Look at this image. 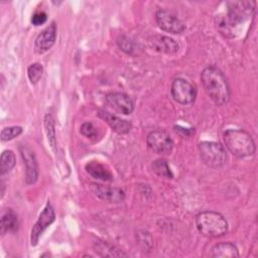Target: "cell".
Here are the masks:
<instances>
[{"mask_svg":"<svg viewBox=\"0 0 258 258\" xmlns=\"http://www.w3.org/2000/svg\"><path fill=\"white\" fill-rule=\"evenodd\" d=\"M202 85L210 99L218 106L228 103L231 92L227 79L223 73L216 67L205 68L201 73Z\"/></svg>","mask_w":258,"mask_h":258,"instance_id":"cell-1","label":"cell"},{"mask_svg":"<svg viewBox=\"0 0 258 258\" xmlns=\"http://www.w3.org/2000/svg\"><path fill=\"white\" fill-rule=\"evenodd\" d=\"M255 10L253 1H232L228 3L226 17H220L218 26L223 33H230L233 27L245 22Z\"/></svg>","mask_w":258,"mask_h":258,"instance_id":"cell-2","label":"cell"},{"mask_svg":"<svg viewBox=\"0 0 258 258\" xmlns=\"http://www.w3.org/2000/svg\"><path fill=\"white\" fill-rule=\"evenodd\" d=\"M224 141L228 150L239 158L251 156L256 151L252 136L242 129H228L224 133Z\"/></svg>","mask_w":258,"mask_h":258,"instance_id":"cell-3","label":"cell"},{"mask_svg":"<svg viewBox=\"0 0 258 258\" xmlns=\"http://www.w3.org/2000/svg\"><path fill=\"white\" fill-rule=\"evenodd\" d=\"M198 231L210 238H218L228 232V222L225 217L214 211H204L196 216Z\"/></svg>","mask_w":258,"mask_h":258,"instance_id":"cell-4","label":"cell"},{"mask_svg":"<svg viewBox=\"0 0 258 258\" xmlns=\"http://www.w3.org/2000/svg\"><path fill=\"white\" fill-rule=\"evenodd\" d=\"M199 152L202 161L209 167L219 168L227 162V151L221 143L214 141L200 142Z\"/></svg>","mask_w":258,"mask_h":258,"instance_id":"cell-5","label":"cell"},{"mask_svg":"<svg viewBox=\"0 0 258 258\" xmlns=\"http://www.w3.org/2000/svg\"><path fill=\"white\" fill-rule=\"evenodd\" d=\"M148 148L159 155L170 154L173 148V141L170 135L163 129H156L148 133L146 137Z\"/></svg>","mask_w":258,"mask_h":258,"instance_id":"cell-6","label":"cell"},{"mask_svg":"<svg viewBox=\"0 0 258 258\" xmlns=\"http://www.w3.org/2000/svg\"><path fill=\"white\" fill-rule=\"evenodd\" d=\"M170 92L173 100L180 105L192 104L197 98L196 87L181 78H176L172 81Z\"/></svg>","mask_w":258,"mask_h":258,"instance_id":"cell-7","label":"cell"},{"mask_svg":"<svg viewBox=\"0 0 258 258\" xmlns=\"http://www.w3.org/2000/svg\"><path fill=\"white\" fill-rule=\"evenodd\" d=\"M54 220H55L54 210L52 206L49 203H47L31 230L30 243L32 246H35L38 243V240L41 237L42 233L45 231L47 227H49L54 222Z\"/></svg>","mask_w":258,"mask_h":258,"instance_id":"cell-8","label":"cell"},{"mask_svg":"<svg viewBox=\"0 0 258 258\" xmlns=\"http://www.w3.org/2000/svg\"><path fill=\"white\" fill-rule=\"evenodd\" d=\"M155 20L159 28L172 34H180L185 29L184 24L174 14L164 9L157 10Z\"/></svg>","mask_w":258,"mask_h":258,"instance_id":"cell-9","label":"cell"},{"mask_svg":"<svg viewBox=\"0 0 258 258\" xmlns=\"http://www.w3.org/2000/svg\"><path fill=\"white\" fill-rule=\"evenodd\" d=\"M91 192L95 195L97 198L108 202V203H122L125 199V194L121 188L113 187L109 185H104L101 183H91L89 185Z\"/></svg>","mask_w":258,"mask_h":258,"instance_id":"cell-10","label":"cell"},{"mask_svg":"<svg viewBox=\"0 0 258 258\" xmlns=\"http://www.w3.org/2000/svg\"><path fill=\"white\" fill-rule=\"evenodd\" d=\"M106 102L111 108L123 115H129L134 110L132 99L124 93H109L106 95Z\"/></svg>","mask_w":258,"mask_h":258,"instance_id":"cell-11","label":"cell"},{"mask_svg":"<svg viewBox=\"0 0 258 258\" xmlns=\"http://www.w3.org/2000/svg\"><path fill=\"white\" fill-rule=\"evenodd\" d=\"M19 150L25 165V182L27 184H32L38 177V165L35 155L30 148L24 145L20 146Z\"/></svg>","mask_w":258,"mask_h":258,"instance_id":"cell-12","label":"cell"},{"mask_svg":"<svg viewBox=\"0 0 258 258\" xmlns=\"http://www.w3.org/2000/svg\"><path fill=\"white\" fill-rule=\"evenodd\" d=\"M55 39L56 25L54 22H51L36 36L34 41V50L39 54L47 51L54 44Z\"/></svg>","mask_w":258,"mask_h":258,"instance_id":"cell-13","label":"cell"},{"mask_svg":"<svg viewBox=\"0 0 258 258\" xmlns=\"http://www.w3.org/2000/svg\"><path fill=\"white\" fill-rule=\"evenodd\" d=\"M148 44L152 49L166 54H174L179 49V45L174 39L160 34L149 37Z\"/></svg>","mask_w":258,"mask_h":258,"instance_id":"cell-14","label":"cell"},{"mask_svg":"<svg viewBox=\"0 0 258 258\" xmlns=\"http://www.w3.org/2000/svg\"><path fill=\"white\" fill-rule=\"evenodd\" d=\"M98 116L101 119H103L112 128V130H114L118 134H126L132 128V125L129 121L121 119V118L109 113L108 111L101 109L98 111Z\"/></svg>","mask_w":258,"mask_h":258,"instance_id":"cell-15","label":"cell"},{"mask_svg":"<svg viewBox=\"0 0 258 258\" xmlns=\"http://www.w3.org/2000/svg\"><path fill=\"white\" fill-rule=\"evenodd\" d=\"M86 171L94 178L103 181H112L113 174L111 171L102 163L96 160H92L86 164Z\"/></svg>","mask_w":258,"mask_h":258,"instance_id":"cell-16","label":"cell"},{"mask_svg":"<svg viewBox=\"0 0 258 258\" xmlns=\"http://www.w3.org/2000/svg\"><path fill=\"white\" fill-rule=\"evenodd\" d=\"M212 257L216 258H236L239 256V251L236 245L231 242H221L212 248Z\"/></svg>","mask_w":258,"mask_h":258,"instance_id":"cell-17","label":"cell"},{"mask_svg":"<svg viewBox=\"0 0 258 258\" xmlns=\"http://www.w3.org/2000/svg\"><path fill=\"white\" fill-rule=\"evenodd\" d=\"M19 228V222L17 215L11 210L8 209L6 210L2 217H1V226H0V231L1 234L4 235L5 233H15L17 232Z\"/></svg>","mask_w":258,"mask_h":258,"instance_id":"cell-18","label":"cell"},{"mask_svg":"<svg viewBox=\"0 0 258 258\" xmlns=\"http://www.w3.org/2000/svg\"><path fill=\"white\" fill-rule=\"evenodd\" d=\"M95 251L103 257H115V256H127L125 253H123L121 250L116 248L115 246L104 242V241H96L94 245Z\"/></svg>","mask_w":258,"mask_h":258,"instance_id":"cell-19","label":"cell"},{"mask_svg":"<svg viewBox=\"0 0 258 258\" xmlns=\"http://www.w3.org/2000/svg\"><path fill=\"white\" fill-rule=\"evenodd\" d=\"M44 129L47 135V140L50 144L51 149L56 152L57 148H56V135H55V122H54V118L52 117L51 114H46L44 117Z\"/></svg>","mask_w":258,"mask_h":258,"instance_id":"cell-20","label":"cell"},{"mask_svg":"<svg viewBox=\"0 0 258 258\" xmlns=\"http://www.w3.org/2000/svg\"><path fill=\"white\" fill-rule=\"evenodd\" d=\"M15 155L11 150H4L0 159V171L1 174L9 172L15 165Z\"/></svg>","mask_w":258,"mask_h":258,"instance_id":"cell-21","label":"cell"},{"mask_svg":"<svg viewBox=\"0 0 258 258\" xmlns=\"http://www.w3.org/2000/svg\"><path fill=\"white\" fill-rule=\"evenodd\" d=\"M152 169L153 171L161 177H165V178H172L173 174L169 168V165L167 163V161L163 158H159L153 161L152 163Z\"/></svg>","mask_w":258,"mask_h":258,"instance_id":"cell-22","label":"cell"},{"mask_svg":"<svg viewBox=\"0 0 258 258\" xmlns=\"http://www.w3.org/2000/svg\"><path fill=\"white\" fill-rule=\"evenodd\" d=\"M43 68L39 62H34L30 64L27 69V76L31 84H36L42 77Z\"/></svg>","mask_w":258,"mask_h":258,"instance_id":"cell-23","label":"cell"},{"mask_svg":"<svg viewBox=\"0 0 258 258\" xmlns=\"http://www.w3.org/2000/svg\"><path fill=\"white\" fill-rule=\"evenodd\" d=\"M117 43L120 49L128 54H134V52L136 51V43L126 35H121L118 38Z\"/></svg>","mask_w":258,"mask_h":258,"instance_id":"cell-24","label":"cell"},{"mask_svg":"<svg viewBox=\"0 0 258 258\" xmlns=\"http://www.w3.org/2000/svg\"><path fill=\"white\" fill-rule=\"evenodd\" d=\"M23 129L20 126H10L6 127L1 131V140L2 141H9L22 133Z\"/></svg>","mask_w":258,"mask_h":258,"instance_id":"cell-25","label":"cell"},{"mask_svg":"<svg viewBox=\"0 0 258 258\" xmlns=\"http://www.w3.org/2000/svg\"><path fill=\"white\" fill-rule=\"evenodd\" d=\"M80 132L85 137L92 138L97 135V128L92 122H84L80 127Z\"/></svg>","mask_w":258,"mask_h":258,"instance_id":"cell-26","label":"cell"},{"mask_svg":"<svg viewBox=\"0 0 258 258\" xmlns=\"http://www.w3.org/2000/svg\"><path fill=\"white\" fill-rule=\"evenodd\" d=\"M47 19V16H46V13L40 11V12H36L32 15L31 17V23L35 26H38V25H41L43 24Z\"/></svg>","mask_w":258,"mask_h":258,"instance_id":"cell-27","label":"cell"},{"mask_svg":"<svg viewBox=\"0 0 258 258\" xmlns=\"http://www.w3.org/2000/svg\"><path fill=\"white\" fill-rule=\"evenodd\" d=\"M174 131L179 135H181L182 137H187V136H190L195 130L192 128L187 129V128H182L180 126H174Z\"/></svg>","mask_w":258,"mask_h":258,"instance_id":"cell-28","label":"cell"}]
</instances>
